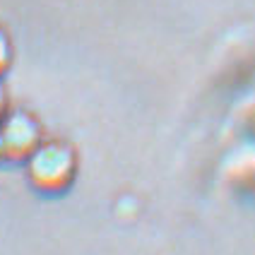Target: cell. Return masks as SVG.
Masks as SVG:
<instances>
[{"label":"cell","instance_id":"1","mask_svg":"<svg viewBox=\"0 0 255 255\" xmlns=\"http://www.w3.org/2000/svg\"><path fill=\"white\" fill-rule=\"evenodd\" d=\"M27 178L43 195H60L77 176V154L65 142H41L24 161Z\"/></svg>","mask_w":255,"mask_h":255},{"label":"cell","instance_id":"2","mask_svg":"<svg viewBox=\"0 0 255 255\" xmlns=\"http://www.w3.org/2000/svg\"><path fill=\"white\" fill-rule=\"evenodd\" d=\"M2 154L10 161H27L43 142L39 121L27 111H7L0 118Z\"/></svg>","mask_w":255,"mask_h":255},{"label":"cell","instance_id":"3","mask_svg":"<svg viewBox=\"0 0 255 255\" xmlns=\"http://www.w3.org/2000/svg\"><path fill=\"white\" fill-rule=\"evenodd\" d=\"M12 65V43H10V36L0 29V77L10 70Z\"/></svg>","mask_w":255,"mask_h":255},{"label":"cell","instance_id":"4","mask_svg":"<svg viewBox=\"0 0 255 255\" xmlns=\"http://www.w3.org/2000/svg\"><path fill=\"white\" fill-rule=\"evenodd\" d=\"M7 114V92H5V87L0 82V118Z\"/></svg>","mask_w":255,"mask_h":255},{"label":"cell","instance_id":"5","mask_svg":"<svg viewBox=\"0 0 255 255\" xmlns=\"http://www.w3.org/2000/svg\"><path fill=\"white\" fill-rule=\"evenodd\" d=\"M0 159H5V154H2V142H0Z\"/></svg>","mask_w":255,"mask_h":255}]
</instances>
